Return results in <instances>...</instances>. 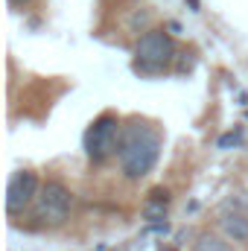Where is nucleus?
Here are the masks:
<instances>
[{
    "instance_id": "20e7f679",
    "label": "nucleus",
    "mask_w": 248,
    "mask_h": 251,
    "mask_svg": "<svg viewBox=\"0 0 248 251\" xmlns=\"http://www.w3.org/2000/svg\"><path fill=\"white\" fill-rule=\"evenodd\" d=\"M73 207V193L64 187L62 181H44L35 199V216L44 225H62L70 216Z\"/></svg>"
},
{
    "instance_id": "f257e3e1",
    "label": "nucleus",
    "mask_w": 248,
    "mask_h": 251,
    "mask_svg": "<svg viewBox=\"0 0 248 251\" xmlns=\"http://www.w3.org/2000/svg\"><path fill=\"white\" fill-rule=\"evenodd\" d=\"M161 134L158 128L146 120H128L120 131V143H117V161H120V173L128 181H140L146 178L158 158H161Z\"/></svg>"
},
{
    "instance_id": "423d86ee",
    "label": "nucleus",
    "mask_w": 248,
    "mask_h": 251,
    "mask_svg": "<svg viewBox=\"0 0 248 251\" xmlns=\"http://www.w3.org/2000/svg\"><path fill=\"white\" fill-rule=\"evenodd\" d=\"M219 231L228 243L237 246H248V210H243L240 204H234L231 199L219 207Z\"/></svg>"
},
{
    "instance_id": "7ed1b4c3",
    "label": "nucleus",
    "mask_w": 248,
    "mask_h": 251,
    "mask_svg": "<svg viewBox=\"0 0 248 251\" xmlns=\"http://www.w3.org/2000/svg\"><path fill=\"white\" fill-rule=\"evenodd\" d=\"M120 131H123V126H120V120L114 114H99L94 123L88 126V131H85V155L94 164L108 161L117 152Z\"/></svg>"
},
{
    "instance_id": "39448f33",
    "label": "nucleus",
    "mask_w": 248,
    "mask_h": 251,
    "mask_svg": "<svg viewBox=\"0 0 248 251\" xmlns=\"http://www.w3.org/2000/svg\"><path fill=\"white\" fill-rule=\"evenodd\" d=\"M38 178H35V173H29V170H18V173H12V178H9V184H6V210L9 213H21L29 201H35L38 199Z\"/></svg>"
},
{
    "instance_id": "0eeeda50",
    "label": "nucleus",
    "mask_w": 248,
    "mask_h": 251,
    "mask_svg": "<svg viewBox=\"0 0 248 251\" xmlns=\"http://www.w3.org/2000/svg\"><path fill=\"white\" fill-rule=\"evenodd\" d=\"M193 251H234V249H231V243H228L225 237H216V234H198V240H196Z\"/></svg>"
},
{
    "instance_id": "f03ea898",
    "label": "nucleus",
    "mask_w": 248,
    "mask_h": 251,
    "mask_svg": "<svg viewBox=\"0 0 248 251\" xmlns=\"http://www.w3.org/2000/svg\"><path fill=\"white\" fill-rule=\"evenodd\" d=\"M173 56H175L173 38L164 29H149L134 44V70L146 73V76H155V73L167 70V64L173 62Z\"/></svg>"
},
{
    "instance_id": "6e6552de",
    "label": "nucleus",
    "mask_w": 248,
    "mask_h": 251,
    "mask_svg": "<svg viewBox=\"0 0 248 251\" xmlns=\"http://www.w3.org/2000/svg\"><path fill=\"white\" fill-rule=\"evenodd\" d=\"M231 143H240V131H237V134H225V137L219 140V146H222V149H225V146H231Z\"/></svg>"
},
{
    "instance_id": "1a4fd4ad",
    "label": "nucleus",
    "mask_w": 248,
    "mask_h": 251,
    "mask_svg": "<svg viewBox=\"0 0 248 251\" xmlns=\"http://www.w3.org/2000/svg\"><path fill=\"white\" fill-rule=\"evenodd\" d=\"M9 3H12V6H26L29 0H9Z\"/></svg>"
}]
</instances>
